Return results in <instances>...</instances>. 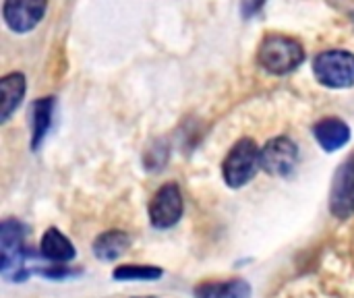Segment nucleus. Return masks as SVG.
<instances>
[{"label":"nucleus","instance_id":"obj_1","mask_svg":"<svg viewBox=\"0 0 354 298\" xmlns=\"http://www.w3.org/2000/svg\"><path fill=\"white\" fill-rule=\"evenodd\" d=\"M257 62L272 75H290L305 62V48L290 35L270 33L259 44Z\"/></svg>","mask_w":354,"mask_h":298},{"label":"nucleus","instance_id":"obj_2","mask_svg":"<svg viewBox=\"0 0 354 298\" xmlns=\"http://www.w3.org/2000/svg\"><path fill=\"white\" fill-rule=\"evenodd\" d=\"M25 268V228L17 220L0 224V272L6 280L21 282L29 272Z\"/></svg>","mask_w":354,"mask_h":298},{"label":"nucleus","instance_id":"obj_3","mask_svg":"<svg viewBox=\"0 0 354 298\" xmlns=\"http://www.w3.org/2000/svg\"><path fill=\"white\" fill-rule=\"evenodd\" d=\"M259 156H261V149L255 145L253 139H247L245 137V139L236 141L232 145V149L228 151L224 164H222L224 183L230 189H241L249 180H253V176L261 168Z\"/></svg>","mask_w":354,"mask_h":298},{"label":"nucleus","instance_id":"obj_4","mask_svg":"<svg viewBox=\"0 0 354 298\" xmlns=\"http://www.w3.org/2000/svg\"><path fill=\"white\" fill-rule=\"evenodd\" d=\"M317 83L330 89L354 87V54L348 50H324L313 60Z\"/></svg>","mask_w":354,"mask_h":298},{"label":"nucleus","instance_id":"obj_5","mask_svg":"<svg viewBox=\"0 0 354 298\" xmlns=\"http://www.w3.org/2000/svg\"><path fill=\"white\" fill-rule=\"evenodd\" d=\"M183 209H185V201H183V193H180L178 185L166 183L151 197L149 222L158 230H168L180 222Z\"/></svg>","mask_w":354,"mask_h":298},{"label":"nucleus","instance_id":"obj_6","mask_svg":"<svg viewBox=\"0 0 354 298\" xmlns=\"http://www.w3.org/2000/svg\"><path fill=\"white\" fill-rule=\"evenodd\" d=\"M259 162L261 170H266L270 176L286 178L299 166V147L288 137H274L261 147Z\"/></svg>","mask_w":354,"mask_h":298},{"label":"nucleus","instance_id":"obj_7","mask_svg":"<svg viewBox=\"0 0 354 298\" xmlns=\"http://www.w3.org/2000/svg\"><path fill=\"white\" fill-rule=\"evenodd\" d=\"M48 0H4L2 17L10 31L27 33L39 25L44 19Z\"/></svg>","mask_w":354,"mask_h":298},{"label":"nucleus","instance_id":"obj_8","mask_svg":"<svg viewBox=\"0 0 354 298\" xmlns=\"http://www.w3.org/2000/svg\"><path fill=\"white\" fill-rule=\"evenodd\" d=\"M330 212L340 220L354 216V156L336 170L330 189Z\"/></svg>","mask_w":354,"mask_h":298},{"label":"nucleus","instance_id":"obj_9","mask_svg":"<svg viewBox=\"0 0 354 298\" xmlns=\"http://www.w3.org/2000/svg\"><path fill=\"white\" fill-rule=\"evenodd\" d=\"M313 137L317 139L324 151L332 153V151L342 149L351 141V127L344 120L330 116V118L319 120L313 127Z\"/></svg>","mask_w":354,"mask_h":298},{"label":"nucleus","instance_id":"obj_10","mask_svg":"<svg viewBox=\"0 0 354 298\" xmlns=\"http://www.w3.org/2000/svg\"><path fill=\"white\" fill-rule=\"evenodd\" d=\"M25 77L23 73H8L0 79V95H2V106H0V122H8V118L12 116V112H17V108L21 106L23 97H25Z\"/></svg>","mask_w":354,"mask_h":298},{"label":"nucleus","instance_id":"obj_11","mask_svg":"<svg viewBox=\"0 0 354 298\" xmlns=\"http://www.w3.org/2000/svg\"><path fill=\"white\" fill-rule=\"evenodd\" d=\"M54 106H56V97H52V95L35 100L31 106V149L33 151L39 149L46 135L50 133Z\"/></svg>","mask_w":354,"mask_h":298},{"label":"nucleus","instance_id":"obj_12","mask_svg":"<svg viewBox=\"0 0 354 298\" xmlns=\"http://www.w3.org/2000/svg\"><path fill=\"white\" fill-rule=\"evenodd\" d=\"M39 251H41L44 259H48L52 263H68L77 255L71 239H66L58 228H48L44 232L41 243H39Z\"/></svg>","mask_w":354,"mask_h":298},{"label":"nucleus","instance_id":"obj_13","mask_svg":"<svg viewBox=\"0 0 354 298\" xmlns=\"http://www.w3.org/2000/svg\"><path fill=\"white\" fill-rule=\"evenodd\" d=\"M131 247V236L122 230H108L93 241V255L100 261H116Z\"/></svg>","mask_w":354,"mask_h":298},{"label":"nucleus","instance_id":"obj_14","mask_svg":"<svg viewBox=\"0 0 354 298\" xmlns=\"http://www.w3.org/2000/svg\"><path fill=\"white\" fill-rule=\"evenodd\" d=\"M195 298H251L253 290L249 282L236 280H222V282H203L195 288Z\"/></svg>","mask_w":354,"mask_h":298},{"label":"nucleus","instance_id":"obj_15","mask_svg":"<svg viewBox=\"0 0 354 298\" xmlns=\"http://www.w3.org/2000/svg\"><path fill=\"white\" fill-rule=\"evenodd\" d=\"M164 276V270L156 268V266H118L112 272V278L116 282H156Z\"/></svg>","mask_w":354,"mask_h":298},{"label":"nucleus","instance_id":"obj_16","mask_svg":"<svg viewBox=\"0 0 354 298\" xmlns=\"http://www.w3.org/2000/svg\"><path fill=\"white\" fill-rule=\"evenodd\" d=\"M266 2H268V0H241V12H243V17H245V19L255 17V15L266 6Z\"/></svg>","mask_w":354,"mask_h":298}]
</instances>
